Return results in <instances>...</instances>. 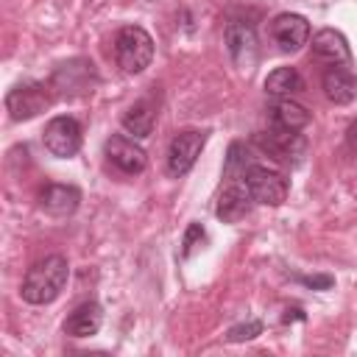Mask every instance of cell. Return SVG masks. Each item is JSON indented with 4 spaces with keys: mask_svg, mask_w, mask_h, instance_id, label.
I'll list each match as a JSON object with an SVG mask.
<instances>
[{
    "mask_svg": "<svg viewBox=\"0 0 357 357\" xmlns=\"http://www.w3.org/2000/svg\"><path fill=\"white\" fill-rule=\"evenodd\" d=\"M321 89L326 95L329 103L335 106H349L357 100V75L340 64H332L329 70H324L321 75Z\"/></svg>",
    "mask_w": 357,
    "mask_h": 357,
    "instance_id": "12",
    "label": "cell"
},
{
    "mask_svg": "<svg viewBox=\"0 0 357 357\" xmlns=\"http://www.w3.org/2000/svg\"><path fill=\"white\" fill-rule=\"evenodd\" d=\"M298 282H304V284L312 287V290H329V287L335 284V279H332L329 273H321V276H301Z\"/></svg>",
    "mask_w": 357,
    "mask_h": 357,
    "instance_id": "23",
    "label": "cell"
},
{
    "mask_svg": "<svg viewBox=\"0 0 357 357\" xmlns=\"http://www.w3.org/2000/svg\"><path fill=\"white\" fill-rule=\"evenodd\" d=\"M114 61L123 73L137 75L153 61V39L139 25H123L114 36Z\"/></svg>",
    "mask_w": 357,
    "mask_h": 357,
    "instance_id": "3",
    "label": "cell"
},
{
    "mask_svg": "<svg viewBox=\"0 0 357 357\" xmlns=\"http://www.w3.org/2000/svg\"><path fill=\"white\" fill-rule=\"evenodd\" d=\"M153 123H156V106L151 100H137L123 114V128L137 139H145L153 131Z\"/></svg>",
    "mask_w": 357,
    "mask_h": 357,
    "instance_id": "18",
    "label": "cell"
},
{
    "mask_svg": "<svg viewBox=\"0 0 357 357\" xmlns=\"http://www.w3.org/2000/svg\"><path fill=\"white\" fill-rule=\"evenodd\" d=\"M98 84H100V78L89 59H70V61L59 64L50 75V92L61 100L92 95Z\"/></svg>",
    "mask_w": 357,
    "mask_h": 357,
    "instance_id": "2",
    "label": "cell"
},
{
    "mask_svg": "<svg viewBox=\"0 0 357 357\" xmlns=\"http://www.w3.org/2000/svg\"><path fill=\"white\" fill-rule=\"evenodd\" d=\"M346 142H349V148L357 153V120L349 126V131H346Z\"/></svg>",
    "mask_w": 357,
    "mask_h": 357,
    "instance_id": "24",
    "label": "cell"
},
{
    "mask_svg": "<svg viewBox=\"0 0 357 357\" xmlns=\"http://www.w3.org/2000/svg\"><path fill=\"white\" fill-rule=\"evenodd\" d=\"M42 142L53 156L70 159V156H75L81 151V123L75 117H70V114H59L45 126Z\"/></svg>",
    "mask_w": 357,
    "mask_h": 357,
    "instance_id": "7",
    "label": "cell"
},
{
    "mask_svg": "<svg viewBox=\"0 0 357 357\" xmlns=\"http://www.w3.org/2000/svg\"><path fill=\"white\" fill-rule=\"evenodd\" d=\"M245 187L254 198V204H265V206H279L284 204L287 192H290V178L273 167L265 165H251L245 173Z\"/></svg>",
    "mask_w": 357,
    "mask_h": 357,
    "instance_id": "5",
    "label": "cell"
},
{
    "mask_svg": "<svg viewBox=\"0 0 357 357\" xmlns=\"http://www.w3.org/2000/svg\"><path fill=\"white\" fill-rule=\"evenodd\" d=\"M251 204H254V198H251V192H248V187H245V178H240V181H226V187H223V192H220V198H218L215 215H218V220H223V223H237V220H243V218L251 212Z\"/></svg>",
    "mask_w": 357,
    "mask_h": 357,
    "instance_id": "11",
    "label": "cell"
},
{
    "mask_svg": "<svg viewBox=\"0 0 357 357\" xmlns=\"http://www.w3.org/2000/svg\"><path fill=\"white\" fill-rule=\"evenodd\" d=\"M271 36H273V42L279 45V50L296 53V50H301V47L310 42V22H307V17H301V14L282 11V14H276L273 22H271Z\"/></svg>",
    "mask_w": 357,
    "mask_h": 357,
    "instance_id": "9",
    "label": "cell"
},
{
    "mask_svg": "<svg viewBox=\"0 0 357 357\" xmlns=\"http://www.w3.org/2000/svg\"><path fill=\"white\" fill-rule=\"evenodd\" d=\"M67 279H70L67 259L61 254H50V257L39 259V262H33L28 268V273L22 279V287H20V296H22V301L36 304V307L50 304V301L59 298V293L64 290Z\"/></svg>",
    "mask_w": 357,
    "mask_h": 357,
    "instance_id": "1",
    "label": "cell"
},
{
    "mask_svg": "<svg viewBox=\"0 0 357 357\" xmlns=\"http://www.w3.org/2000/svg\"><path fill=\"white\" fill-rule=\"evenodd\" d=\"M257 335H262V324L259 321H245V324H237L226 332V340L229 343H243V340H254Z\"/></svg>",
    "mask_w": 357,
    "mask_h": 357,
    "instance_id": "21",
    "label": "cell"
},
{
    "mask_svg": "<svg viewBox=\"0 0 357 357\" xmlns=\"http://www.w3.org/2000/svg\"><path fill=\"white\" fill-rule=\"evenodd\" d=\"M226 47H229V56L237 61V64H248L254 56H257V31L251 22L245 20H231L226 22Z\"/></svg>",
    "mask_w": 357,
    "mask_h": 357,
    "instance_id": "13",
    "label": "cell"
},
{
    "mask_svg": "<svg viewBox=\"0 0 357 357\" xmlns=\"http://www.w3.org/2000/svg\"><path fill=\"white\" fill-rule=\"evenodd\" d=\"M268 120L273 128L301 131L310 126V112L301 103H296L293 98H276V103H271V109H268Z\"/></svg>",
    "mask_w": 357,
    "mask_h": 357,
    "instance_id": "17",
    "label": "cell"
},
{
    "mask_svg": "<svg viewBox=\"0 0 357 357\" xmlns=\"http://www.w3.org/2000/svg\"><path fill=\"white\" fill-rule=\"evenodd\" d=\"M257 145L282 165H298L307 151V139L298 131H284V128H271L257 134Z\"/></svg>",
    "mask_w": 357,
    "mask_h": 357,
    "instance_id": "8",
    "label": "cell"
},
{
    "mask_svg": "<svg viewBox=\"0 0 357 357\" xmlns=\"http://www.w3.org/2000/svg\"><path fill=\"white\" fill-rule=\"evenodd\" d=\"M248 167H251V162H248V151H245V145H243V142H231L229 156H226L223 176H226L229 181H240V178H245Z\"/></svg>",
    "mask_w": 357,
    "mask_h": 357,
    "instance_id": "20",
    "label": "cell"
},
{
    "mask_svg": "<svg viewBox=\"0 0 357 357\" xmlns=\"http://www.w3.org/2000/svg\"><path fill=\"white\" fill-rule=\"evenodd\" d=\"M204 145H206V131H198V128L178 131L167 145V173L176 178L190 173L192 165L198 162Z\"/></svg>",
    "mask_w": 357,
    "mask_h": 357,
    "instance_id": "6",
    "label": "cell"
},
{
    "mask_svg": "<svg viewBox=\"0 0 357 357\" xmlns=\"http://www.w3.org/2000/svg\"><path fill=\"white\" fill-rule=\"evenodd\" d=\"M204 237H206V234H204V226H201V223H190L187 231H184V240H181V259H187V257L204 243Z\"/></svg>",
    "mask_w": 357,
    "mask_h": 357,
    "instance_id": "22",
    "label": "cell"
},
{
    "mask_svg": "<svg viewBox=\"0 0 357 357\" xmlns=\"http://www.w3.org/2000/svg\"><path fill=\"white\" fill-rule=\"evenodd\" d=\"M50 103H53L50 84H39V81L17 84V86L8 89V95H6V109H8L11 120H17V123L42 114Z\"/></svg>",
    "mask_w": 357,
    "mask_h": 357,
    "instance_id": "4",
    "label": "cell"
},
{
    "mask_svg": "<svg viewBox=\"0 0 357 357\" xmlns=\"http://www.w3.org/2000/svg\"><path fill=\"white\" fill-rule=\"evenodd\" d=\"M103 153H106L109 165L117 167L123 176H137V173H142L145 165H148L145 151H142L137 142H131L128 137H123V134H112V137L106 139V145H103Z\"/></svg>",
    "mask_w": 357,
    "mask_h": 357,
    "instance_id": "10",
    "label": "cell"
},
{
    "mask_svg": "<svg viewBox=\"0 0 357 357\" xmlns=\"http://www.w3.org/2000/svg\"><path fill=\"white\" fill-rule=\"evenodd\" d=\"M301 89H304V78L296 67H276L265 78V92L271 98H293Z\"/></svg>",
    "mask_w": 357,
    "mask_h": 357,
    "instance_id": "19",
    "label": "cell"
},
{
    "mask_svg": "<svg viewBox=\"0 0 357 357\" xmlns=\"http://www.w3.org/2000/svg\"><path fill=\"white\" fill-rule=\"evenodd\" d=\"M81 204V190L73 184H47L39 195V206L53 215V218H67L78 209Z\"/></svg>",
    "mask_w": 357,
    "mask_h": 357,
    "instance_id": "15",
    "label": "cell"
},
{
    "mask_svg": "<svg viewBox=\"0 0 357 357\" xmlns=\"http://www.w3.org/2000/svg\"><path fill=\"white\" fill-rule=\"evenodd\" d=\"M312 56L332 67V64H346L351 59V50H349V42L340 31L324 28L312 36Z\"/></svg>",
    "mask_w": 357,
    "mask_h": 357,
    "instance_id": "14",
    "label": "cell"
},
{
    "mask_svg": "<svg viewBox=\"0 0 357 357\" xmlns=\"http://www.w3.org/2000/svg\"><path fill=\"white\" fill-rule=\"evenodd\" d=\"M100 324H103V310H100V304H98V301H84V304H78V307L67 315V321H64V335H70V337H92V335H98Z\"/></svg>",
    "mask_w": 357,
    "mask_h": 357,
    "instance_id": "16",
    "label": "cell"
}]
</instances>
